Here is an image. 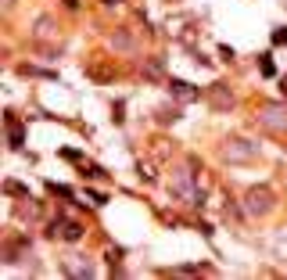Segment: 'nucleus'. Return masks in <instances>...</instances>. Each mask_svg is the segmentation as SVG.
<instances>
[{
	"mask_svg": "<svg viewBox=\"0 0 287 280\" xmlns=\"http://www.w3.org/2000/svg\"><path fill=\"white\" fill-rule=\"evenodd\" d=\"M11 148H15V151H22V148H25V130H22V126H18L15 119H11Z\"/></svg>",
	"mask_w": 287,
	"mask_h": 280,
	"instance_id": "nucleus-1",
	"label": "nucleus"
},
{
	"mask_svg": "<svg viewBox=\"0 0 287 280\" xmlns=\"http://www.w3.org/2000/svg\"><path fill=\"white\" fill-rule=\"evenodd\" d=\"M104 4H115V0H104Z\"/></svg>",
	"mask_w": 287,
	"mask_h": 280,
	"instance_id": "nucleus-7",
	"label": "nucleus"
},
{
	"mask_svg": "<svg viewBox=\"0 0 287 280\" xmlns=\"http://www.w3.org/2000/svg\"><path fill=\"white\" fill-rule=\"evenodd\" d=\"M258 68H262V76H276V65H273L270 54H266V58H258Z\"/></svg>",
	"mask_w": 287,
	"mask_h": 280,
	"instance_id": "nucleus-3",
	"label": "nucleus"
},
{
	"mask_svg": "<svg viewBox=\"0 0 287 280\" xmlns=\"http://www.w3.org/2000/svg\"><path fill=\"white\" fill-rule=\"evenodd\" d=\"M280 90H284V94H287V79H280Z\"/></svg>",
	"mask_w": 287,
	"mask_h": 280,
	"instance_id": "nucleus-6",
	"label": "nucleus"
},
{
	"mask_svg": "<svg viewBox=\"0 0 287 280\" xmlns=\"http://www.w3.org/2000/svg\"><path fill=\"white\" fill-rule=\"evenodd\" d=\"M47 191H51V194H61V198H76L72 187H61V183H47Z\"/></svg>",
	"mask_w": 287,
	"mask_h": 280,
	"instance_id": "nucleus-4",
	"label": "nucleus"
},
{
	"mask_svg": "<svg viewBox=\"0 0 287 280\" xmlns=\"http://www.w3.org/2000/svg\"><path fill=\"white\" fill-rule=\"evenodd\" d=\"M273 43H276V47H287V29H276L273 33Z\"/></svg>",
	"mask_w": 287,
	"mask_h": 280,
	"instance_id": "nucleus-5",
	"label": "nucleus"
},
{
	"mask_svg": "<svg viewBox=\"0 0 287 280\" xmlns=\"http://www.w3.org/2000/svg\"><path fill=\"white\" fill-rule=\"evenodd\" d=\"M83 237V227L79 223H65V241H79Z\"/></svg>",
	"mask_w": 287,
	"mask_h": 280,
	"instance_id": "nucleus-2",
	"label": "nucleus"
}]
</instances>
